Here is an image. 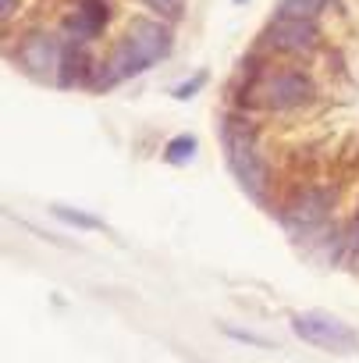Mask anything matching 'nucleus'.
Masks as SVG:
<instances>
[{"label":"nucleus","instance_id":"15","mask_svg":"<svg viewBox=\"0 0 359 363\" xmlns=\"http://www.w3.org/2000/svg\"><path fill=\"white\" fill-rule=\"evenodd\" d=\"M142 4L153 8V11H160V15H167V18L182 15V0H142Z\"/></svg>","mask_w":359,"mask_h":363},{"label":"nucleus","instance_id":"10","mask_svg":"<svg viewBox=\"0 0 359 363\" xmlns=\"http://www.w3.org/2000/svg\"><path fill=\"white\" fill-rule=\"evenodd\" d=\"M196 150H200V139L196 135H189V132H182V135H171L167 143H164V164H171V167H186V164H193V157H196Z\"/></svg>","mask_w":359,"mask_h":363},{"label":"nucleus","instance_id":"17","mask_svg":"<svg viewBox=\"0 0 359 363\" xmlns=\"http://www.w3.org/2000/svg\"><path fill=\"white\" fill-rule=\"evenodd\" d=\"M235 4H246V0H235Z\"/></svg>","mask_w":359,"mask_h":363},{"label":"nucleus","instance_id":"6","mask_svg":"<svg viewBox=\"0 0 359 363\" xmlns=\"http://www.w3.org/2000/svg\"><path fill=\"white\" fill-rule=\"evenodd\" d=\"M260 40H263V47H270L278 54H302V50L317 47L320 29H317V22H306V18H274Z\"/></svg>","mask_w":359,"mask_h":363},{"label":"nucleus","instance_id":"11","mask_svg":"<svg viewBox=\"0 0 359 363\" xmlns=\"http://www.w3.org/2000/svg\"><path fill=\"white\" fill-rule=\"evenodd\" d=\"M50 214H54L57 221H64V225L79 228V232H103V221H100L96 214L79 211V207H68V203H50Z\"/></svg>","mask_w":359,"mask_h":363},{"label":"nucleus","instance_id":"3","mask_svg":"<svg viewBox=\"0 0 359 363\" xmlns=\"http://www.w3.org/2000/svg\"><path fill=\"white\" fill-rule=\"evenodd\" d=\"M292 335L320 352H331V356H355L359 352V331L352 324H345L341 317L334 313H324V310H302L292 317Z\"/></svg>","mask_w":359,"mask_h":363},{"label":"nucleus","instance_id":"12","mask_svg":"<svg viewBox=\"0 0 359 363\" xmlns=\"http://www.w3.org/2000/svg\"><path fill=\"white\" fill-rule=\"evenodd\" d=\"M324 4L327 0H281L274 18H306V22H313L324 11Z\"/></svg>","mask_w":359,"mask_h":363},{"label":"nucleus","instance_id":"2","mask_svg":"<svg viewBox=\"0 0 359 363\" xmlns=\"http://www.w3.org/2000/svg\"><path fill=\"white\" fill-rule=\"evenodd\" d=\"M221 139H224L228 167H232L235 178L242 182V189H249V193L260 200L263 189H267V164H263L260 146H256V128H253L246 118L228 114L224 125H221Z\"/></svg>","mask_w":359,"mask_h":363},{"label":"nucleus","instance_id":"7","mask_svg":"<svg viewBox=\"0 0 359 363\" xmlns=\"http://www.w3.org/2000/svg\"><path fill=\"white\" fill-rule=\"evenodd\" d=\"M61 54H64V47L54 36H47V33H33V36H25L18 43V65L29 75H36V79L54 75L61 68Z\"/></svg>","mask_w":359,"mask_h":363},{"label":"nucleus","instance_id":"14","mask_svg":"<svg viewBox=\"0 0 359 363\" xmlns=\"http://www.w3.org/2000/svg\"><path fill=\"white\" fill-rule=\"evenodd\" d=\"M203 86H207V72H196V75H193V79H186L182 86H174V89H171V96H174V100H193Z\"/></svg>","mask_w":359,"mask_h":363},{"label":"nucleus","instance_id":"9","mask_svg":"<svg viewBox=\"0 0 359 363\" xmlns=\"http://www.w3.org/2000/svg\"><path fill=\"white\" fill-rule=\"evenodd\" d=\"M61 75V86H86V82H93L89 75H96V65L89 61V50H86V43H75V40H68L64 43V54H61V68H57Z\"/></svg>","mask_w":359,"mask_h":363},{"label":"nucleus","instance_id":"16","mask_svg":"<svg viewBox=\"0 0 359 363\" xmlns=\"http://www.w3.org/2000/svg\"><path fill=\"white\" fill-rule=\"evenodd\" d=\"M15 11H18V0H0V15H4V22L15 18Z\"/></svg>","mask_w":359,"mask_h":363},{"label":"nucleus","instance_id":"4","mask_svg":"<svg viewBox=\"0 0 359 363\" xmlns=\"http://www.w3.org/2000/svg\"><path fill=\"white\" fill-rule=\"evenodd\" d=\"M249 104H260L267 111H292L302 107L317 96V86L309 82V75L281 68V72H263L249 82Z\"/></svg>","mask_w":359,"mask_h":363},{"label":"nucleus","instance_id":"8","mask_svg":"<svg viewBox=\"0 0 359 363\" xmlns=\"http://www.w3.org/2000/svg\"><path fill=\"white\" fill-rule=\"evenodd\" d=\"M107 18H110L107 0H79V4H75V15L64 22V29H68V36H72L75 43H89L93 36L103 33Z\"/></svg>","mask_w":359,"mask_h":363},{"label":"nucleus","instance_id":"5","mask_svg":"<svg viewBox=\"0 0 359 363\" xmlns=\"http://www.w3.org/2000/svg\"><path fill=\"white\" fill-rule=\"evenodd\" d=\"M331 203H334V196H331L327 189L306 186V189H299V193L281 207V225H285L292 235H309V232H317V228L331 218Z\"/></svg>","mask_w":359,"mask_h":363},{"label":"nucleus","instance_id":"13","mask_svg":"<svg viewBox=\"0 0 359 363\" xmlns=\"http://www.w3.org/2000/svg\"><path fill=\"white\" fill-rule=\"evenodd\" d=\"M228 338H235V342H246V345H256V349H270L274 342L270 338H263V335H256V331H242V328H232V324H224L221 328Z\"/></svg>","mask_w":359,"mask_h":363},{"label":"nucleus","instance_id":"1","mask_svg":"<svg viewBox=\"0 0 359 363\" xmlns=\"http://www.w3.org/2000/svg\"><path fill=\"white\" fill-rule=\"evenodd\" d=\"M174 47V36L164 22L156 18H135L128 26V33L118 40V47L110 50V57L103 65H96V75H93V89H110L125 79H135L142 75L149 65L164 61Z\"/></svg>","mask_w":359,"mask_h":363}]
</instances>
